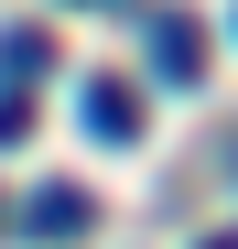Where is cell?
<instances>
[{
	"label": "cell",
	"instance_id": "obj_1",
	"mask_svg": "<svg viewBox=\"0 0 238 249\" xmlns=\"http://www.w3.org/2000/svg\"><path fill=\"white\" fill-rule=\"evenodd\" d=\"M87 228H98V195H87V184H33V195L11 206V238H22V249H76Z\"/></svg>",
	"mask_w": 238,
	"mask_h": 249
},
{
	"label": "cell",
	"instance_id": "obj_2",
	"mask_svg": "<svg viewBox=\"0 0 238 249\" xmlns=\"http://www.w3.org/2000/svg\"><path fill=\"white\" fill-rule=\"evenodd\" d=\"M152 76H163V87H195V76H206V44H195L184 11H152Z\"/></svg>",
	"mask_w": 238,
	"mask_h": 249
},
{
	"label": "cell",
	"instance_id": "obj_3",
	"mask_svg": "<svg viewBox=\"0 0 238 249\" xmlns=\"http://www.w3.org/2000/svg\"><path fill=\"white\" fill-rule=\"evenodd\" d=\"M87 130H98V141H141V87L87 76Z\"/></svg>",
	"mask_w": 238,
	"mask_h": 249
},
{
	"label": "cell",
	"instance_id": "obj_4",
	"mask_svg": "<svg viewBox=\"0 0 238 249\" xmlns=\"http://www.w3.org/2000/svg\"><path fill=\"white\" fill-rule=\"evenodd\" d=\"M44 65H54V44L22 22V33H11V98H33V76H44Z\"/></svg>",
	"mask_w": 238,
	"mask_h": 249
}]
</instances>
